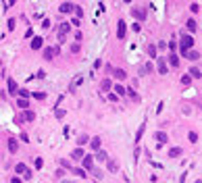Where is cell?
Instances as JSON below:
<instances>
[{
    "instance_id": "8fae6325",
    "label": "cell",
    "mask_w": 202,
    "mask_h": 183,
    "mask_svg": "<svg viewBox=\"0 0 202 183\" xmlns=\"http://www.w3.org/2000/svg\"><path fill=\"white\" fill-rule=\"evenodd\" d=\"M56 54H58V48H56V46H54V48H44V58H46V60H52Z\"/></svg>"
},
{
    "instance_id": "7a4b0ae2",
    "label": "cell",
    "mask_w": 202,
    "mask_h": 183,
    "mask_svg": "<svg viewBox=\"0 0 202 183\" xmlns=\"http://www.w3.org/2000/svg\"><path fill=\"white\" fill-rule=\"evenodd\" d=\"M194 46V38L192 35H188V33H181V40H179V50H190Z\"/></svg>"
},
{
    "instance_id": "ab89813d",
    "label": "cell",
    "mask_w": 202,
    "mask_h": 183,
    "mask_svg": "<svg viewBox=\"0 0 202 183\" xmlns=\"http://www.w3.org/2000/svg\"><path fill=\"white\" fill-rule=\"evenodd\" d=\"M75 175H79V177H85V169H71Z\"/></svg>"
},
{
    "instance_id": "277c9868",
    "label": "cell",
    "mask_w": 202,
    "mask_h": 183,
    "mask_svg": "<svg viewBox=\"0 0 202 183\" xmlns=\"http://www.w3.org/2000/svg\"><path fill=\"white\" fill-rule=\"evenodd\" d=\"M81 165H83V169H85V171H92V169H94V156H87V154H83V158H81Z\"/></svg>"
},
{
    "instance_id": "2e32d148",
    "label": "cell",
    "mask_w": 202,
    "mask_h": 183,
    "mask_svg": "<svg viewBox=\"0 0 202 183\" xmlns=\"http://www.w3.org/2000/svg\"><path fill=\"white\" fill-rule=\"evenodd\" d=\"M100 89H102V92H110V89H113V79H108V77L102 79V81H100Z\"/></svg>"
},
{
    "instance_id": "9f6ffc18",
    "label": "cell",
    "mask_w": 202,
    "mask_h": 183,
    "mask_svg": "<svg viewBox=\"0 0 202 183\" xmlns=\"http://www.w3.org/2000/svg\"><path fill=\"white\" fill-rule=\"evenodd\" d=\"M194 183H202V181H200V179H198V181H194Z\"/></svg>"
},
{
    "instance_id": "4dcf8cb0",
    "label": "cell",
    "mask_w": 202,
    "mask_h": 183,
    "mask_svg": "<svg viewBox=\"0 0 202 183\" xmlns=\"http://www.w3.org/2000/svg\"><path fill=\"white\" fill-rule=\"evenodd\" d=\"M144 129H146V123H144V125H140V129H138V133H136V144H140L142 135H144Z\"/></svg>"
},
{
    "instance_id": "7dc6e473",
    "label": "cell",
    "mask_w": 202,
    "mask_h": 183,
    "mask_svg": "<svg viewBox=\"0 0 202 183\" xmlns=\"http://www.w3.org/2000/svg\"><path fill=\"white\" fill-rule=\"evenodd\" d=\"M42 27H44V29H50V19H44V23H42Z\"/></svg>"
},
{
    "instance_id": "ffe728a7",
    "label": "cell",
    "mask_w": 202,
    "mask_h": 183,
    "mask_svg": "<svg viewBox=\"0 0 202 183\" xmlns=\"http://www.w3.org/2000/svg\"><path fill=\"white\" fill-rule=\"evenodd\" d=\"M181 154H184V150H181V148H171L167 156H169V158H179Z\"/></svg>"
},
{
    "instance_id": "1f68e13d",
    "label": "cell",
    "mask_w": 202,
    "mask_h": 183,
    "mask_svg": "<svg viewBox=\"0 0 202 183\" xmlns=\"http://www.w3.org/2000/svg\"><path fill=\"white\" fill-rule=\"evenodd\" d=\"M115 92H117V96H123V94H127V89H125L121 83H117V85H115Z\"/></svg>"
},
{
    "instance_id": "c3c4849f",
    "label": "cell",
    "mask_w": 202,
    "mask_h": 183,
    "mask_svg": "<svg viewBox=\"0 0 202 183\" xmlns=\"http://www.w3.org/2000/svg\"><path fill=\"white\" fill-rule=\"evenodd\" d=\"M131 27H133V31H140V29H142V25H140V23H133Z\"/></svg>"
},
{
    "instance_id": "836d02e7",
    "label": "cell",
    "mask_w": 202,
    "mask_h": 183,
    "mask_svg": "<svg viewBox=\"0 0 202 183\" xmlns=\"http://www.w3.org/2000/svg\"><path fill=\"white\" fill-rule=\"evenodd\" d=\"M188 140H190L192 144H196V142H198V133H196V131H190V133H188Z\"/></svg>"
},
{
    "instance_id": "603a6c76",
    "label": "cell",
    "mask_w": 202,
    "mask_h": 183,
    "mask_svg": "<svg viewBox=\"0 0 202 183\" xmlns=\"http://www.w3.org/2000/svg\"><path fill=\"white\" fill-rule=\"evenodd\" d=\"M23 117H25V121H29V123H31V121L36 119V112H33V110H29V108H25V110H23Z\"/></svg>"
},
{
    "instance_id": "d6986e66",
    "label": "cell",
    "mask_w": 202,
    "mask_h": 183,
    "mask_svg": "<svg viewBox=\"0 0 202 183\" xmlns=\"http://www.w3.org/2000/svg\"><path fill=\"white\" fill-rule=\"evenodd\" d=\"M17 106H19L21 110H25V108H29V100H27V98H21V96H19V98H17Z\"/></svg>"
},
{
    "instance_id": "ee69618b",
    "label": "cell",
    "mask_w": 202,
    "mask_h": 183,
    "mask_svg": "<svg viewBox=\"0 0 202 183\" xmlns=\"http://www.w3.org/2000/svg\"><path fill=\"white\" fill-rule=\"evenodd\" d=\"M33 96H36L38 100H44V98H46V94H42V92H33Z\"/></svg>"
},
{
    "instance_id": "ba28073f",
    "label": "cell",
    "mask_w": 202,
    "mask_h": 183,
    "mask_svg": "<svg viewBox=\"0 0 202 183\" xmlns=\"http://www.w3.org/2000/svg\"><path fill=\"white\" fill-rule=\"evenodd\" d=\"M181 54H184V58H188V60H198V58H200V52H198V50H192V48H190V50H184Z\"/></svg>"
},
{
    "instance_id": "5bb4252c",
    "label": "cell",
    "mask_w": 202,
    "mask_h": 183,
    "mask_svg": "<svg viewBox=\"0 0 202 183\" xmlns=\"http://www.w3.org/2000/svg\"><path fill=\"white\" fill-rule=\"evenodd\" d=\"M81 83H83V75H77V77L71 81V85H69V92H75V89H77Z\"/></svg>"
},
{
    "instance_id": "4316f807",
    "label": "cell",
    "mask_w": 202,
    "mask_h": 183,
    "mask_svg": "<svg viewBox=\"0 0 202 183\" xmlns=\"http://www.w3.org/2000/svg\"><path fill=\"white\" fill-rule=\"evenodd\" d=\"M186 27H188V31H196V29H198V25H196V21H194V19H188Z\"/></svg>"
},
{
    "instance_id": "ac0fdd59",
    "label": "cell",
    "mask_w": 202,
    "mask_h": 183,
    "mask_svg": "<svg viewBox=\"0 0 202 183\" xmlns=\"http://www.w3.org/2000/svg\"><path fill=\"white\" fill-rule=\"evenodd\" d=\"M83 154H85V152H83V148L79 146V148H75V150L71 152V158H75V160H81V158H83Z\"/></svg>"
},
{
    "instance_id": "db71d44e",
    "label": "cell",
    "mask_w": 202,
    "mask_h": 183,
    "mask_svg": "<svg viewBox=\"0 0 202 183\" xmlns=\"http://www.w3.org/2000/svg\"><path fill=\"white\" fill-rule=\"evenodd\" d=\"M15 2H17V0H9V6H13Z\"/></svg>"
},
{
    "instance_id": "11a10c76",
    "label": "cell",
    "mask_w": 202,
    "mask_h": 183,
    "mask_svg": "<svg viewBox=\"0 0 202 183\" xmlns=\"http://www.w3.org/2000/svg\"><path fill=\"white\" fill-rule=\"evenodd\" d=\"M63 183H75V181H63Z\"/></svg>"
},
{
    "instance_id": "bcb514c9",
    "label": "cell",
    "mask_w": 202,
    "mask_h": 183,
    "mask_svg": "<svg viewBox=\"0 0 202 183\" xmlns=\"http://www.w3.org/2000/svg\"><path fill=\"white\" fill-rule=\"evenodd\" d=\"M44 167V160L42 158H36V169H42Z\"/></svg>"
},
{
    "instance_id": "f907efd6",
    "label": "cell",
    "mask_w": 202,
    "mask_h": 183,
    "mask_svg": "<svg viewBox=\"0 0 202 183\" xmlns=\"http://www.w3.org/2000/svg\"><path fill=\"white\" fill-rule=\"evenodd\" d=\"M23 175H25V179H31V177H33V173H31V171H29V169H27V171H25V173H23Z\"/></svg>"
},
{
    "instance_id": "52a82bcc",
    "label": "cell",
    "mask_w": 202,
    "mask_h": 183,
    "mask_svg": "<svg viewBox=\"0 0 202 183\" xmlns=\"http://www.w3.org/2000/svg\"><path fill=\"white\" fill-rule=\"evenodd\" d=\"M6 87H9V94L17 98V92H19V87H17V81H15L13 77H9V81H6Z\"/></svg>"
},
{
    "instance_id": "e0dca14e",
    "label": "cell",
    "mask_w": 202,
    "mask_h": 183,
    "mask_svg": "<svg viewBox=\"0 0 202 183\" xmlns=\"http://www.w3.org/2000/svg\"><path fill=\"white\" fill-rule=\"evenodd\" d=\"M17 150H19V144H17L15 137H11V140H9V152L11 154H17Z\"/></svg>"
},
{
    "instance_id": "4fadbf2b",
    "label": "cell",
    "mask_w": 202,
    "mask_h": 183,
    "mask_svg": "<svg viewBox=\"0 0 202 183\" xmlns=\"http://www.w3.org/2000/svg\"><path fill=\"white\" fill-rule=\"evenodd\" d=\"M87 146H90V148H92V150L96 152V150H100V146H102V140H100L98 135H96V137H90V144H87Z\"/></svg>"
},
{
    "instance_id": "f5cc1de1",
    "label": "cell",
    "mask_w": 202,
    "mask_h": 183,
    "mask_svg": "<svg viewBox=\"0 0 202 183\" xmlns=\"http://www.w3.org/2000/svg\"><path fill=\"white\" fill-rule=\"evenodd\" d=\"M31 35H33V29H31V27H29V29H27V31H25V38H31Z\"/></svg>"
},
{
    "instance_id": "d6a6232c",
    "label": "cell",
    "mask_w": 202,
    "mask_h": 183,
    "mask_svg": "<svg viewBox=\"0 0 202 183\" xmlns=\"http://www.w3.org/2000/svg\"><path fill=\"white\" fill-rule=\"evenodd\" d=\"M127 94H129V98H131L133 102H138V100H140V96L136 94V89H131V87H129V89H127Z\"/></svg>"
},
{
    "instance_id": "44dd1931",
    "label": "cell",
    "mask_w": 202,
    "mask_h": 183,
    "mask_svg": "<svg viewBox=\"0 0 202 183\" xmlns=\"http://www.w3.org/2000/svg\"><path fill=\"white\" fill-rule=\"evenodd\" d=\"M148 73H152V62H146L140 67V75H148Z\"/></svg>"
},
{
    "instance_id": "e575fe53",
    "label": "cell",
    "mask_w": 202,
    "mask_h": 183,
    "mask_svg": "<svg viewBox=\"0 0 202 183\" xmlns=\"http://www.w3.org/2000/svg\"><path fill=\"white\" fill-rule=\"evenodd\" d=\"M73 13H75V17H79V19H83V9H81V6H77V4H75V9H73Z\"/></svg>"
},
{
    "instance_id": "f35d334b",
    "label": "cell",
    "mask_w": 202,
    "mask_h": 183,
    "mask_svg": "<svg viewBox=\"0 0 202 183\" xmlns=\"http://www.w3.org/2000/svg\"><path fill=\"white\" fill-rule=\"evenodd\" d=\"M190 81H192L190 75H184V77H181V85H190Z\"/></svg>"
},
{
    "instance_id": "60d3db41",
    "label": "cell",
    "mask_w": 202,
    "mask_h": 183,
    "mask_svg": "<svg viewBox=\"0 0 202 183\" xmlns=\"http://www.w3.org/2000/svg\"><path fill=\"white\" fill-rule=\"evenodd\" d=\"M92 175H94V177H96V179H98V181H100V179H102V177H104V175H102V173H100V171H98V169H92Z\"/></svg>"
},
{
    "instance_id": "d590c367",
    "label": "cell",
    "mask_w": 202,
    "mask_h": 183,
    "mask_svg": "<svg viewBox=\"0 0 202 183\" xmlns=\"http://www.w3.org/2000/svg\"><path fill=\"white\" fill-rule=\"evenodd\" d=\"M79 50H81V44H79V42H75V44H71V52H73V54H77Z\"/></svg>"
},
{
    "instance_id": "30bf717a",
    "label": "cell",
    "mask_w": 202,
    "mask_h": 183,
    "mask_svg": "<svg viewBox=\"0 0 202 183\" xmlns=\"http://www.w3.org/2000/svg\"><path fill=\"white\" fill-rule=\"evenodd\" d=\"M154 140L159 142V146H163V144L169 142V135H167L165 131H156V133H154Z\"/></svg>"
},
{
    "instance_id": "9c48e42d",
    "label": "cell",
    "mask_w": 202,
    "mask_h": 183,
    "mask_svg": "<svg viewBox=\"0 0 202 183\" xmlns=\"http://www.w3.org/2000/svg\"><path fill=\"white\" fill-rule=\"evenodd\" d=\"M73 9H75V4H73V2H63V4L58 6V11H60L63 15H71V13H73Z\"/></svg>"
},
{
    "instance_id": "9a60e30c",
    "label": "cell",
    "mask_w": 202,
    "mask_h": 183,
    "mask_svg": "<svg viewBox=\"0 0 202 183\" xmlns=\"http://www.w3.org/2000/svg\"><path fill=\"white\" fill-rule=\"evenodd\" d=\"M42 46H44V40H42V38H33V40L29 42V48H31V50H40Z\"/></svg>"
},
{
    "instance_id": "8992f818",
    "label": "cell",
    "mask_w": 202,
    "mask_h": 183,
    "mask_svg": "<svg viewBox=\"0 0 202 183\" xmlns=\"http://www.w3.org/2000/svg\"><path fill=\"white\" fill-rule=\"evenodd\" d=\"M159 62H156V71H159L161 75H167V71H169V67H167V60L165 58H156Z\"/></svg>"
},
{
    "instance_id": "cb8c5ba5",
    "label": "cell",
    "mask_w": 202,
    "mask_h": 183,
    "mask_svg": "<svg viewBox=\"0 0 202 183\" xmlns=\"http://www.w3.org/2000/svg\"><path fill=\"white\" fill-rule=\"evenodd\" d=\"M87 144H90V137H87L85 133L77 137V146H81V148H83V146H87Z\"/></svg>"
},
{
    "instance_id": "b9f144b4",
    "label": "cell",
    "mask_w": 202,
    "mask_h": 183,
    "mask_svg": "<svg viewBox=\"0 0 202 183\" xmlns=\"http://www.w3.org/2000/svg\"><path fill=\"white\" fill-rule=\"evenodd\" d=\"M15 123H25V117H23V114H17V117H15Z\"/></svg>"
},
{
    "instance_id": "f546056e",
    "label": "cell",
    "mask_w": 202,
    "mask_h": 183,
    "mask_svg": "<svg viewBox=\"0 0 202 183\" xmlns=\"http://www.w3.org/2000/svg\"><path fill=\"white\" fill-rule=\"evenodd\" d=\"M106 162H108V171H110V173H117V171H119V165L115 162V160H106Z\"/></svg>"
},
{
    "instance_id": "f1b7e54d",
    "label": "cell",
    "mask_w": 202,
    "mask_h": 183,
    "mask_svg": "<svg viewBox=\"0 0 202 183\" xmlns=\"http://www.w3.org/2000/svg\"><path fill=\"white\" fill-rule=\"evenodd\" d=\"M190 77H194V79H200V77H202V73H200V69H196V67H192V69H190Z\"/></svg>"
},
{
    "instance_id": "681fc988",
    "label": "cell",
    "mask_w": 202,
    "mask_h": 183,
    "mask_svg": "<svg viewBox=\"0 0 202 183\" xmlns=\"http://www.w3.org/2000/svg\"><path fill=\"white\" fill-rule=\"evenodd\" d=\"M190 11H192V13H198V11H200V6H198V4H192V6H190Z\"/></svg>"
},
{
    "instance_id": "3957f363",
    "label": "cell",
    "mask_w": 202,
    "mask_h": 183,
    "mask_svg": "<svg viewBox=\"0 0 202 183\" xmlns=\"http://www.w3.org/2000/svg\"><path fill=\"white\" fill-rule=\"evenodd\" d=\"M125 33H127V25H125L123 19H119L117 21V38L119 40H125Z\"/></svg>"
},
{
    "instance_id": "8d00e7d4",
    "label": "cell",
    "mask_w": 202,
    "mask_h": 183,
    "mask_svg": "<svg viewBox=\"0 0 202 183\" xmlns=\"http://www.w3.org/2000/svg\"><path fill=\"white\" fill-rule=\"evenodd\" d=\"M17 94H19L21 98H29V96H31V92H29V89H19Z\"/></svg>"
},
{
    "instance_id": "7bdbcfd3",
    "label": "cell",
    "mask_w": 202,
    "mask_h": 183,
    "mask_svg": "<svg viewBox=\"0 0 202 183\" xmlns=\"http://www.w3.org/2000/svg\"><path fill=\"white\" fill-rule=\"evenodd\" d=\"M71 25H77V27H79V25H81V19H79V17H73V19H71Z\"/></svg>"
},
{
    "instance_id": "7402d4cb",
    "label": "cell",
    "mask_w": 202,
    "mask_h": 183,
    "mask_svg": "<svg viewBox=\"0 0 202 183\" xmlns=\"http://www.w3.org/2000/svg\"><path fill=\"white\" fill-rule=\"evenodd\" d=\"M96 160H100V162H104V160H108V154L104 152V150H96V156H94Z\"/></svg>"
},
{
    "instance_id": "6da1fadb",
    "label": "cell",
    "mask_w": 202,
    "mask_h": 183,
    "mask_svg": "<svg viewBox=\"0 0 202 183\" xmlns=\"http://www.w3.org/2000/svg\"><path fill=\"white\" fill-rule=\"evenodd\" d=\"M69 31H71V23H60V25H58V44H65L67 42Z\"/></svg>"
},
{
    "instance_id": "83f0119b",
    "label": "cell",
    "mask_w": 202,
    "mask_h": 183,
    "mask_svg": "<svg viewBox=\"0 0 202 183\" xmlns=\"http://www.w3.org/2000/svg\"><path fill=\"white\" fill-rule=\"evenodd\" d=\"M156 50H159V48H156L154 44H148V56L150 58H156Z\"/></svg>"
},
{
    "instance_id": "74e56055",
    "label": "cell",
    "mask_w": 202,
    "mask_h": 183,
    "mask_svg": "<svg viewBox=\"0 0 202 183\" xmlns=\"http://www.w3.org/2000/svg\"><path fill=\"white\" fill-rule=\"evenodd\" d=\"M65 114H67V110H63V108H58V110L54 112V117H56V119H63V117H65Z\"/></svg>"
},
{
    "instance_id": "5b68a950",
    "label": "cell",
    "mask_w": 202,
    "mask_h": 183,
    "mask_svg": "<svg viewBox=\"0 0 202 183\" xmlns=\"http://www.w3.org/2000/svg\"><path fill=\"white\" fill-rule=\"evenodd\" d=\"M131 15L136 17L138 21H144L148 13H146V9H142V6H136V9H131Z\"/></svg>"
},
{
    "instance_id": "d4e9b609",
    "label": "cell",
    "mask_w": 202,
    "mask_h": 183,
    "mask_svg": "<svg viewBox=\"0 0 202 183\" xmlns=\"http://www.w3.org/2000/svg\"><path fill=\"white\" fill-rule=\"evenodd\" d=\"M169 65H171V67H179V56H177L175 52L169 56Z\"/></svg>"
},
{
    "instance_id": "816d5d0a",
    "label": "cell",
    "mask_w": 202,
    "mask_h": 183,
    "mask_svg": "<svg viewBox=\"0 0 202 183\" xmlns=\"http://www.w3.org/2000/svg\"><path fill=\"white\" fill-rule=\"evenodd\" d=\"M108 98L113 100V102H117V100H119V96H117V94H108Z\"/></svg>"
},
{
    "instance_id": "7c38bea8",
    "label": "cell",
    "mask_w": 202,
    "mask_h": 183,
    "mask_svg": "<svg viewBox=\"0 0 202 183\" xmlns=\"http://www.w3.org/2000/svg\"><path fill=\"white\" fill-rule=\"evenodd\" d=\"M113 77H115L117 81H125V79H127L125 69H113Z\"/></svg>"
},
{
    "instance_id": "f6af8a7d",
    "label": "cell",
    "mask_w": 202,
    "mask_h": 183,
    "mask_svg": "<svg viewBox=\"0 0 202 183\" xmlns=\"http://www.w3.org/2000/svg\"><path fill=\"white\" fill-rule=\"evenodd\" d=\"M15 25H17V21H15V19H9V29H11V31L15 29Z\"/></svg>"
},
{
    "instance_id": "484cf974",
    "label": "cell",
    "mask_w": 202,
    "mask_h": 183,
    "mask_svg": "<svg viewBox=\"0 0 202 183\" xmlns=\"http://www.w3.org/2000/svg\"><path fill=\"white\" fill-rule=\"evenodd\" d=\"M25 171H27V167H25L23 162H17V165H15V173H19V175H23Z\"/></svg>"
}]
</instances>
